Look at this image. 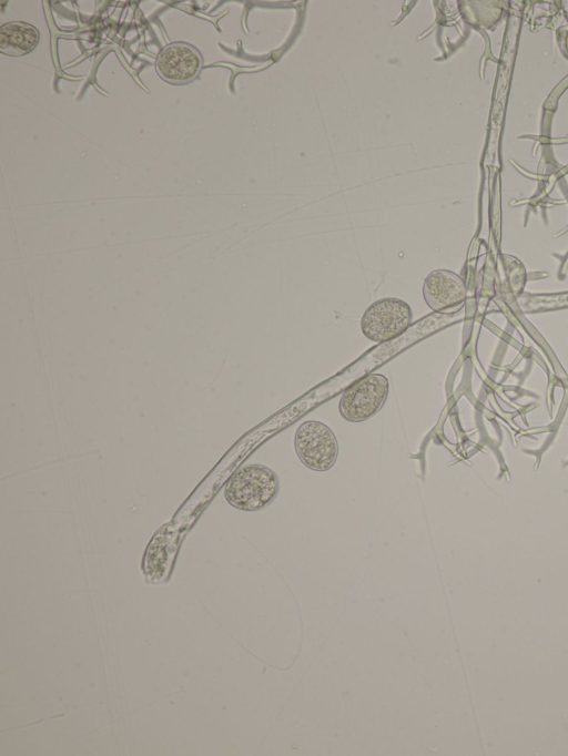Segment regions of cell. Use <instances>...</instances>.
I'll return each mask as SVG.
<instances>
[{
  "label": "cell",
  "instance_id": "cell-1",
  "mask_svg": "<svg viewBox=\"0 0 568 756\" xmlns=\"http://www.w3.org/2000/svg\"><path fill=\"white\" fill-rule=\"evenodd\" d=\"M280 490L277 474L263 464H246L229 478L224 497L229 504L242 511H258L270 505Z\"/></svg>",
  "mask_w": 568,
  "mask_h": 756
},
{
  "label": "cell",
  "instance_id": "cell-2",
  "mask_svg": "<svg viewBox=\"0 0 568 756\" xmlns=\"http://www.w3.org/2000/svg\"><path fill=\"white\" fill-rule=\"evenodd\" d=\"M410 306L403 299L386 297L371 304L361 318V329L366 338L386 343L400 336L412 323Z\"/></svg>",
  "mask_w": 568,
  "mask_h": 756
},
{
  "label": "cell",
  "instance_id": "cell-3",
  "mask_svg": "<svg viewBox=\"0 0 568 756\" xmlns=\"http://www.w3.org/2000/svg\"><path fill=\"white\" fill-rule=\"evenodd\" d=\"M295 452L301 462L314 471H327L336 462L338 443L334 432L321 421L300 425L294 436Z\"/></svg>",
  "mask_w": 568,
  "mask_h": 756
},
{
  "label": "cell",
  "instance_id": "cell-4",
  "mask_svg": "<svg viewBox=\"0 0 568 756\" xmlns=\"http://www.w3.org/2000/svg\"><path fill=\"white\" fill-rule=\"evenodd\" d=\"M388 379L382 374H369L347 387L338 403L341 416L349 422H361L376 415L385 403Z\"/></svg>",
  "mask_w": 568,
  "mask_h": 756
},
{
  "label": "cell",
  "instance_id": "cell-5",
  "mask_svg": "<svg viewBox=\"0 0 568 756\" xmlns=\"http://www.w3.org/2000/svg\"><path fill=\"white\" fill-rule=\"evenodd\" d=\"M203 65L200 51L186 42H173L165 45L155 59L159 76L174 85H182L194 80Z\"/></svg>",
  "mask_w": 568,
  "mask_h": 756
},
{
  "label": "cell",
  "instance_id": "cell-6",
  "mask_svg": "<svg viewBox=\"0 0 568 756\" xmlns=\"http://www.w3.org/2000/svg\"><path fill=\"white\" fill-rule=\"evenodd\" d=\"M423 296L430 309L439 314L458 311L466 300V286L460 276L447 269H437L427 275Z\"/></svg>",
  "mask_w": 568,
  "mask_h": 756
},
{
  "label": "cell",
  "instance_id": "cell-7",
  "mask_svg": "<svg viewBox=\"0 0 568 756\" xmlns=\"http://www.w3.org/2000/svg\"><path fill=\"white\" fill-rule=\"evenodd\" d=\"M38 29L27 22L11 21L0 27V52L21 57L31 52L39 42Z\"/></svg>",
  "mask_w": 568,
  "mask_h": 756
}]
</instances>
